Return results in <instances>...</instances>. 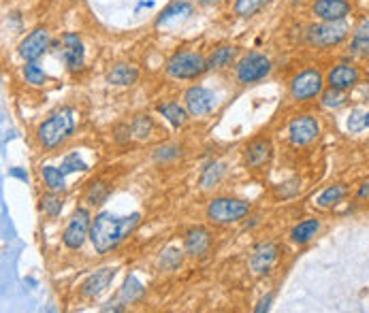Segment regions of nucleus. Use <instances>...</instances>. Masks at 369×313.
<instances>
[{"instance_id": "nucleus-32", "label": "nucleus", "mask_w": 369, "mask_h": 313, "mask_svg": "<svg viewBox=\"0 0 369 313\" xmlns=\"http://www.w3.org/2000/svg\"><path fill=\"white\" fill-rule=\"evenodd\" d=\"M60 169L64 171V175H69V173H75V171H88V166H85V162L79 158L77 153H71L64 158V162L60 164Z\"/></svg>"}, {"instance_id": "nucleus-4", "label": "nucleus", "mask_w": 369, "mask_h": 313, "mask_svg": "<svg viewBox=\"0 0 369 313\" xmlns=\"http://www.w3.org/2000/svg\"><path fill=\"white\" fill-rule=\"evenodd\" d=\"M346 36H348V26L344 24V19L322 21V24L310 26L306 32V39L312 47H333V45H339Z\"/></svg>"}, {"instance_id": "nucleus-31", "label": "nucleus", "mask_w": 369, "mask_h": 313, "mask_svg": "<svg viewBox=\"0 0 369 313\" xmlns=\"http://www.w3.org/2000/svg\"><path fill=\"white\" fill-rule=\"evenodd\" d=\"M133 134L137 139H141V141H145L147 137H149V132H151V128H154V124H151V120L147 118V116H137L135 118V122H133Z\"/></svg>"}, {"instance_id": "nucleus-35", "label": "nucleus", "mask_w": 369, "mask_h": 313, "mask_svg": "<svg viewBox=\"0 0 369 313\" xmlns=\"http://www.w3.org/2000/svg\"><path fill=\"white\" fill-rule=\"evenodd\" d=\"M107 194H109L107 186H103V184H94V186L90 188V192H88V200H90L92 205H101L103 200L107 198Z\"/></svg>"}, {"instance_id": "nucleus-28", "label": "nucleus", "mask_w": 369, "mask_h": 313, "mask_svg": "<svg viewBox=\"0 0 369 313\" xmlns=\"http://www.w3.org/2000/svg\"><path fill=\"white\" fill-rule=\"evenodd\" d=\"M41 209L45 211L48 215H52V217H56L60 211H62V198L52 190L50 194H45L41 198Z\"/></svg>"}, {"instance_id": "nucleus-38", "label": "nucleus", "mask_w": 369, "mask_h": 313, "mask_svg": "<svg viewBox=\"0 0 369 313\" xmlns=\"http://www.w3.org/2000/svg\"><path fill=\"white\" fill-rule=\"evenodd\" d=\"M367 194H369V184H365V188L361 190V194H359V196H367Z\"/></svg>"}, {"instance_id": "nucleus-3", "label": "nucleus", "mask_w": 369, "mask_h": 313, "mask_svg": "<svg viewBox=\"0 0 369 313\" xmlns=\"http://www.w3.org/2000/svg\"><path fill=\"white\" fill-rule=\"evenodd\" d=\"M207 69H209V62L201 54H192V52H180L167 64L169 75L176 79H197Z\"/></svg>"}, {"instance_id": "nucleus-8", "label": "nucleus", "mask_w": 369, "mask_h": 313, "mask_svg": "<svg viewBox=\"0 0 369 313\" xmlns=\"http://www.w3.org/2000/svg\"><path fill=\"white\" fill-rule=\"evenodd\" d=\"M90 228H92L90 213L85 211V209H77L73 213L71 222H69L67 230H64V235H62L64 245H67L69 250H79L81 245H83V241H85V237H88Z\"/></svg>"}, {"instance_id": "nucleus-34", "label": "nucleus", "mask_w": 369, "mask_h": 313, "mask_svg": "<svg viewBox=\"0 0 369 313\" xmlns=\"http://www.w3.org/2000/svg\"><path fill=\"white\" fill-rule=\"evenodd\" d=\"M24 75H26V81L32 83V85H41L43 81H45V73H43V69H41V66H36L34 62H30L26 66Z\"/></svg>"}, {"instance_id": "nucleus-24", "label": "nucleus", "mask_w": 369, "mask_h": 313, "mask_svg": "<svg viewBox=\"0 0 369 313\" xmlns=\"http://www.w3.org/2000/svg\"><path fill=\"white\" fill-rule=\"evenodd\" d=\"M43 179H45V184L50 190L54 192H64V171L62 169H56V166H45L43 169Z\"/></svg>"}, {"instance_id": "nucleus-27", "label": "nucleus", "mask_w": 369, "mask_h": 313, "mask_svg": "<svg viewBox=\"0 0 369 313\" xmlns=\"http://www.w3.org/2000/svg\"><path fill=\"white\" fill-rule=\"evenodd\" d=\"M267 5V0H237L235 3V15L240 17H252Z\"/></svg>"}, {"instance_id": "nucleus-12", "label": "nucleus", "mask_w": 369, "mask_h": 313, "mask_svg": "<svg viewBox=\"0 0 369 313\" xmlns=\"http://www.w3.org/2000/svg\"><path fill=\"white\" fill-rule=\"evenodd\" d=\"M361 79V73L357 66L352 64H337L333 66V69L329 71V77H327V83L335 89H341V92H346V89H352Z\"/></svg>"}, {"instance_id": "nucleus-30", "label": "nucleus", "mask_w": 369, "mask_h": 313, "mask_svg": "<svg viewBox=\"0 0 369 313\" xmlns=\"http://www.w3.org/2000/svg\"><path fill=\"white\" fill-rule=\"evenodd\" d=\"M224 175V166L222 164H209L207 169H205V173H203V177H201V186L203 188H211V186H215L220 182V177Z\"/></svg>"}, {"instance_id": "nucleus-15", "label": "nucleus", "mask_w": 369, "mask_h": 313, "mask_svg": "<svg viewBox=\"0 0 369 313\" xmlns=\"http://www.w3.org/2000/svg\"><path fill=\"white\" fill-rule=\"evenodd\" d=\"M275 260H277V245L265 243V245H260V248L254 250L250 266H252L254 273H267Z\"/></svg>"}, {"instance_id": "nucleus-40", "label": "nucleus", "mask_w": 369, "mask_h": 313, "mask_svg": "<svg viewBox=\"0 0 369 313\" xmlns=\"http://www.w3.org/2000/svg\"><path fill=\"white\" fill-rule=\"evenodd\" d=\"M363 124H365V126H367V128H369V114H367V116H365V118H363Z\"/></svg>"}, {"instance_id": "nucleus-33", "label": "nucleus", "mask_w": 369, "mask_h": 313, "mask_svg": "<svg viewBox=\"0 0 369 313\" xmlns=\"http://www.w3.org/2000/svg\"><path fill=\"white\" fill-rule=\"evenodd\" d=\"M344 102H346V96H344L341 89L331 87L329 92L322 94V105H324V107H341Z\"/></svg>"}, {"instance_id": "nucleus-6", "label": "nucleus", "mask_w": 369, "mask_h": 313, "mask_svg": "<svg viewBox=\"0 0 369 313\" xmlns=\"http://www.w3.org/2000/svg\"><path fill=\"white\" fill-rule=\"evenodd\" d=\"M322 85H324V81H322L320 71L310 69V71L299 73L291 81V94H293L295 100H310V98H316L322 92Z\"/></svg>"}, {"instance_id": "nucleus-36", "label": "nucleus", "mask_w": 369, "mask_h": 313, "mask_svg": "<svg viewBox=\"0 0 369 313\" xmlns=\"http://www.w3.org/2000/svg\"><path fill=\"white\" fill-rule=\"evenodd\" d=\"M178 155H180V149L176 145H165V147L156 149L154 158L156 160H169V158H178Z\"/></svg>"}, {"instance_id": "nucleus-14", "label": "nucleus", "mask_w": 369, "mask_h": 313, "mask_svg": "<svg viewBox=\"0 0 369 313\" xmlns=\"http://www.w3.org/2000/svg\"><path fill=\"white\" fill-rule=\"evenodd\" d=\"M209 245H211V237L205 228L197 226V228H190L186 233V252L192 258H201L209 252Z\"/></svg>"}, {"instance_id": "nucleus-26", "label": "nucleus", "mask_w": 369, "mask_h": 313, "mask_svg": "<svg viewBox=\"0 0 369 313\" xmlns=\"http://www.w3.org/2000/svg\"><path fill=\"white\" fill-rule=\"evenodd\" d=\"M192 13V7L188 3H176V5H171L169 9L162 11V15L158 17V26L162 24H169L171 19H176V17H186Z\"/></svg>"}, {"instance_id": "nucleus-1", "label": "nucleus", "mask_w": 369, "mask_h": 313, "mask_svg": "<svg viewBox=\"0 0 369 313\" xmlns=\"http://www.w3.org/2000/svg\"><path fill=\"white\" fill-rule=\"evenodd\" d=\"M139 213H130L126 217L112 215L109 211H103L94 217L90 228V241L98 254L112 252L116 245H120L130 233L139 226Z\"/></svg>"}, {"instance_id": "nucleus-18", "label": "nucleus", "mask_w": 369, "mask_h": 313, "mask_svg": "<svg viewBox=\"0 0 369 313\" xmlns=\"http://www.w3.org/2000/svg\"><path fill=\"white\" fill-rule=\"evenodd\" d=\"M271 158V143L267 139H258V141H252L246 149V160L252 169H258L267 164Z\"/></svg>"}, {"instance_id": "nucleus-37", "label": "nucleus", "mask_w": 369, "mask_h": 313, "mask_svg": "<svg viewBox=\"0 0 369 313\" xmlns=\"http://www.w3.org/2000/svg\"><path fill=\"white\" fill-rule=\"evenodd\" d=\"M271 301H273V294H267V296H265L263 301H260V303H258L256 311H258V313H260V311H267V309H269V303H271Z\"/></svg>"}, {"instance_id": "nucleus-19", "label": "nucleus", "mask_w": 369, "mask_h": 313, "mask_svg": "<svg viewBox=\"0 0 369 313\" xmlns=\"http://www.w3.org/2000/svg\"><path fill=\"white\" fill-rule=\"evenodd\" d=\"M107 79L114 85H133L139 79V71L130 64H116Z\"/></svg>"}, {"instance_id": "nucleus-22", "label": "nucleus", "mask_w": 369, "mask_h": 313, "mask_svg": "<svg viewBox=\"0 0 369 313\" xmlns=\"http://www.w3.org/2000/svg\"><path fill=\"white\" fill-rule=\"evenodd\" d=\"M158 114H162V118H167L173 126H184L186 124V111L178 102L158 105Z\"/></svg>"}, {"instance_id": "nucleus-5", "label": "nucleus", "mask_w": 369, "mask_h": 313, "mask_svg": "<svg viewBox=\"0 0 369 313\" xmlns=\"http://www.w3.org/2000/svg\"><path fill=\"white\" fill-rule=\"evenodd\" d=\"M250 205L246 200H237V198H213L209 207H207V217L213 224H233L237 219H242L248 215Z\"/></svg>"}, {"instance_id": "nucleus-13", "label": "nucleus", "mask_w": 369, "mask_h": 313, "mask_svg": "<svg viewBox=\"0 0 369 313\" xmlns=\"http://www.w3.org/2000/svg\"><path fill=\"white\" fill-rule=\"evenodd\" d=\"M312 11L322 21H337L348 15L352 11V7L348 0H316Z\"/></svg>"}, {"instance_id": "nucleus-16", "label": "nucleus", "mask_w": 369, "mask_h": 313, "mask_svg": "<svg viewBox=\"0 0 369 313\" xmlns=\"http://www.w3.org/2000/svg\"><path fill=\"white\" fill-rule=\"evenodd\" d=\"M114 277H116L114 268H101V271H96L92 277H88V279H85V283L81 285L83 296H96V294H101L103 290L114 281Z\"/></svg>"}, {"instance_id": "nucleus-17", "label": "nucleus", "mask_w": 369, "mask_h": 313, "mask_svg": "<svg viewBox=\"0 0 369 313\" xmlns=\"http://www.w3.org/2000/svg\"><path fill=\"white\" fill-rule=\"evenodd\" d=\"M64 43V60H67L69 69H79L83 64V45H81V39L73 32L64 34L62 39Z\"/></svg>"}, {"instance_id": "nucleus-20", "label": "nucleus", "mask_w": 369, "mask_h": 313, "mask_svg": "<svg viewBox=\"0 0 369 313\" xmlns=\"http://www.w3.org/2000/svg\"><path fill=\"white\" fill-rule=\"evenodd\" d=\"M318 228H320L318 219L310 217V219H303V222H299L297 226L293 228L291 237H293V241H295V243H308V241H312V239L316 237Z\"/></svg>"}, {"instance_id": "nucleus-23", "label": "nucleus", "mask_w": 369, "mask_h": 313, "mask_svg": "<svg viewBox=\"0 0 369 313\" xmlns=\"http://www.w3.org/2000/svg\"><path fill=\"white\" fill-rule=\"evenodd\" d=\"M235 58V47L233 45H224V47H218L211 58H209V69H224V66H229Z\"/></svg>"}, {"instance_id": "nucleus-7", "label": "nucleus", "mask_w": 369, "mask_h": 313, "mask_svg": "<svg viewBox=\"0 0 369 313\" xmlns=\"http://www.w3.org/2000/svg\"><path fill=\"white\" fill-rule=\"evenodd\" d=\"M271 71V62L269 58L260 56V54H250L248 58H244L240 64H237V79L240 83H254L265 79Z\"/></svg>"}, {"instance_id": "nucleus-25", "label": "nucleus", "mask_w": 369, "mask_h": 313, "mask_svg": "<svg viewBox=\"0 0 369 313\" xmlns=\"http://www.w3.org/2000/svg\"><path fill=\"white\" fill-rule=\"evenodd\" d=\"M346 186H341V184H335V186H331V188H327L324 190L320 196H318V205L320 207H331V205H335V203H339V200L346 196Z\"/></svg>"}, {"instance_id": "nucleus-11", "label": "nucleus", "mask_w": 369, "mask_h": 313, "mask_svg": "<svg viewBox=\"0 0 369 313\" xmlns=\"http://www.w3.org/2000/svg\"><path fill=\"white\" fill-rule=\"evenodd\" d=\"M48 45H50V34L45 28H36L34 32H30L24 41H21L19 45V54L24 60L28 62H34L36 58L43 56V52L48 50Z\"/></svg>"}, {"instance_id": "nucleus-29", "label": "nucleus", "mask_w": 369, "mask_h": 313, "mask_svg": "<svg viewBox=\"0 0 369 313\" xmlns=\"http://www.w3.org/2000/svg\"><path fill=\"white\" fill-rule=\"evenodd\" d=\"M141 294H143V285H141L135 277H128L126 283H124V288H122V294H120L122 301L133 303V301H137Z\"/></svg>"}, {"instance_id": "nucleus-9", "label": "nucleus", "mask_w": 369, "mask_h": 313, "mask_svg": "<svg viewBox=\"0 0 369 313\" xmlns=\"http://www.w3.org/2000/svg\"><path fill=\"white\" fill-rule=\"evenodd\" d=\"M215 94L209 92L207 87H201V85H194L190 87L186 96H184V102H186V109L188 114L194 116V118H201V116H207L215 109Z\"/></svg>"}, {"instance_id": "nucleus-2", "label": "nucleus", "mask_w": 369, "mask_h": 313, "mask_svg": "<svg viewBox=\"0 0 369 313\" xmlns=\"http://www.w3.org/2000/svg\"><path fill=\"white\" fill-rule=\"evenodd\" d=\"M75 128V118L71 109H60L58 114H54L50 120H45L39 126V141L54 149L67 141Z\"/></svg>"}, {"instance_id": "nucleus-10", "label": "nucleus", "mask_w": 369, "mask_h": 313, "mask_svg": "<svg viewBox=\"0 0 369 313\" xmlns=\"http://www.w3.org/2000/svg\"><path fill=\"white\" fill-rule=\"evenodd\" d=\"M288 132H291L293 145H308L320 134V126H318L316 118H312V116H299L291 122Z\"/></svg>"}, {"instance_id": "nucleus-39", "label": "nucleus", "mask_w": 369, "mask_h": 313, "mask_svg": "<svg viewBox=\"0 0 369 313\" xmlns=\"http://www.w3.org/2000/svg\"><path fill=\"white\" fill-rule=\"evenodd\" d=\"M199 3H203V5H211V3H218V0H199Z\"/></svg>"}, {"instance_id": "nucleus-21", "label": "nucleus", "mask_w": 369, "mask_h": 313, "mask_svg": "<svg viewBox=\"0 0 369 313\" xmlns=\"http://www.w3.org/2000/svg\"><path fill=\"white\" fill-rule=\"evenodd\" d=\"M350 52L355 56H359V58H367L369 56V21H363V24L355 30Z\"/></svg>"}]
</instances>
